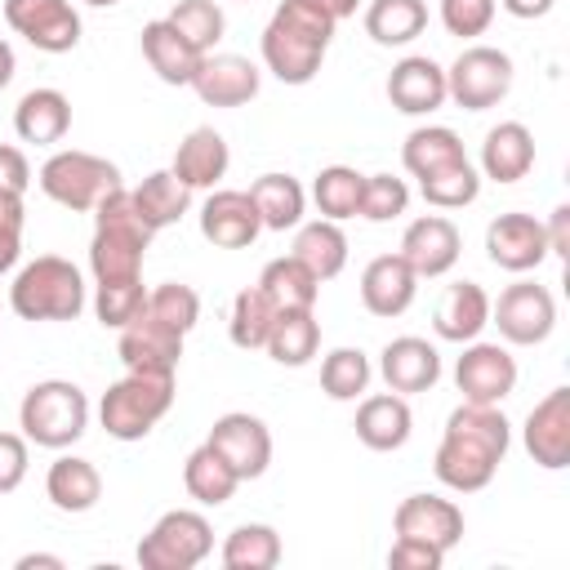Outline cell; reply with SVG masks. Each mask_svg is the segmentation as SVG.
Instances as JSON below:
<instances>
[{
	"mask_svg": "<svg viewBox=\"0 0 570 570\" xmlns=\"http://www.w3.org/2000/svg\"><path fill=\"white\" fill-rule=\"evenodd\" d=\"M512 58L494 45H468L450 67H445V98L463 111H490L508 98L512 89Z\"/></svg>",
	"mask_w": 570,
	"mask_h": 570,
	"instance_id": "9",
	"label": "cell"
},
{
	"mask_svg": "<svg viewBox=\"0 0 570 570\" xmlns=\"http://www.w3.org/2000/svg\"><path fill=\"white\" fill-rule=\"evenodd\" d=\"M174 405V374H125L98 401V423L116 441H142Z\"/></svg>",
	"mask_w": 570,
	"mask_h": 570,
	"instance_id": "6",
	"label": "cell"
},
{
	"mask_svg": "<svg viewBox=\"0 0 570 570\" xmlns=\"http://www.w3.org/2000/svg\"><path fill=\"white\" fill-rule=\"evenodd\" d=\"M272 321H276V303H272L258 285H249V289H240V294L232 298L227 334H232V343H236V347L258 352V347L267 343V334H272Z\"/></svg>",
	"mask_w": 570,
	"mask_h": 570,
	"instance_id": "42",
	"label": "cell"
},
{
	"mask_svg": "<svg viewBox=\"0 0 570 570\" xmlns=\"http://www.w3.org/2000/svg\"><path fill=\"white\" fill-rule=\"evenodd\" d=\"M379 374L387 392H401V396L432 392L441 379V352L419 334H401L379 352Z\"/></svg>",
	"mask_w": 570,
	"mask_h": 570,
	"instance_id": "21",
	"label": "cell"
},
{
	"mask_svg": "<svg viewBox=\"0 0 570 570\" xmlns=\"http://www.w3.org/2000/svg\"><path fill=\"white\" fill-rule=\"evenodd\" d=\"M22 196L18 191H0V272H9L22 254Z\"/></svg>",
	"mask_w": 570,
	"mask_h": 570,
	"instance_id": "49",
	"label": "cell"
},
{
	"mask_svg": "<svg viewBox=\"0 0 570 570\" xmlns=\"http://www.w3.org/2000/svg\"><path fill=\"white\" fill-rule=\"evenodd\" d=\"M142 58H147V67H151L165 85H191V76H196V67H200L205 53H196V49L174 31L169 18H156V22L142 27Z\"/></svg>",
	"mask_w": 570,
	"mask_h": 570,
	"instance_id": "31",
	"label": "cell"
},
{
	"mask_svg": "<svg viewBox=\"0 0 570 570\" xmlns=\"http://www.w3.org/2000/svg\"><path fill=\"white\" fill-rule=\"evenodd\" d=\"M490 321L512 347H534L557 330V298L539 281H512L499 303H490Z\"/></svg>",
	"mask_w": 570,
	"mask_h": 570,
	"instance_id": "10",
	"label": "cell"
},
{
	"mask_svg": "<svg viewBox=\"0 0 570 570\" xmlns=\"http://www.w3.org/2000/svg\"><path fill=\"white\" fill-rule=\"evenodd\" d=\"M13 71H18V58H13V45L0 36V89H9V80H13Z\"/></svg>",
	"mask_w": 570,
	"mask_h": 570,
	"instance_id": "56",
	"label": "cell"
},
{
	"mask_svg": "<svg viewBox=\"0 0 570 570\" xmlns=\"http://www.w3.org/2000/svg\"><path fill=\"white\" fill-rule=\"evenodd\" d=\"M263 352H267L276 365H289V370L307 365V361L321 352V321H316V307H285V312H276Z\"/></svg>",
	"mask_w": 570,
	"mask_h": 570,
	"instance_id": "29",
	"label": "cell"
},
{
	"mask_svg": "<svg viewBox=\"0 0 570 570\" xmlns=\"http://www.w3.org/2000/svg\"><path fill=\"white\" fill-rule=\"evenodd\" d=\"M218 557L227 570H272L281 561V534L263 521H245L223 539Z\"/></svg>",
	"mask_w": 570,
	"mask_h": 570,
	"instance_id": "39",
	"label": "cell"
},
{
	"mask_svg": "<svg viewBox=\"0 0 570 570\" xmlns=\"http://www.w3.org/2000/svg\"><path fill=\"white\" fill-rule=\"evenodd\" d=\"M490 325V294L476 281H454L441 289L436 312H432V330L445 343H472L481 338V330Z\"/></svg>",
	"mask_w": 570,
	"mask_h": 570,
	"instance_id": "24",
	"label": "cell"
},
{
	"mask_svg": "<svg viewBox=\"0 0 570 570\" xmlns=\"http://www.w3.org/2000/svg\"><path fill=\"white\" fill-rule=\"evenodd\" d=\"M4 22L40 53H71L80 45V13L71 0H4Z\"/></svg>",
	"mask_w": 570,
	"mask_h": 570,
	"instance_id": "11",
	"label": "cell"
},
{
	"mask_svg": "<svg viewBox=\"0 0 570 570\" xmlns=\"http://www.w3.org/2000/svg\"><path fill=\"white\" fill-rule=\"evenodd\" d=\"M392 530L401 539H423V543L450 552L463 543V508L454 499H441V494H410L396 503Z\"/></svg>",
	"mask_w": 570,
	"mask_h": 570,
	"instance_id": "18",
	"label": "cell"
},
{
	"mask_svg": "<svg viewBox=\"0 0 570 570\" xmlns=\"http://www.w3.org/2000/svg\"><path fill=\"white\" fill-rule=\"evenodd\" d=\"M419 294V276L401 254H379L361 272V303L370 316H401Z\"/></svg>",
	"mask_w": 570,
	"mask_h": 570,
	"instance_id": "23",
	"label": "cell"
},
{
	"mask_svg": "<svg viewBox=\"0 0 570 570\" xmlns=\"http://www.w3.org/2000/svg\"><path fill=\"white\" fill-rule=\"evenodd\" d=\"M151 236L156 232L134 209L129 187H116L111 196H102L94 205V240H89V272H94V281L98 285L102 281H138Z\"/></svg>",
	"mask_w": 570,
	"mask_h": 570,
	"instance_id": "3",
	"label": "cell"
},
{
	"mask_svg": "<svg viewBox=\"0 0 570 570\" xmlns=\"http://www.w3.org/2000/svg\"><path fill=\"white\" fill-rule=\"evenodd\" d=\"M396 254L414 267L419 281H432V276H445V272L459 263L463 236H459V227H454L445 214H423V218H414V223L405 227Z\"/></svg>",
	"mask_w": 570,
	"mask_h": 570,
	"instance_id": "17",
	"label": "cell"
},
{
	"mask_svg": "<svg viewBox=\"0 0 570 570\" xmlns=\"http://www.w3.org/2000/svg\"><path fill=\"white\" fill-rule=\"evenodd\" d=\"M321 13H330L334 22H343V18H352L356 13V0H312Z\"/></svg>",
	"mask_w": 570,
	"mask_h": 570,
	"instance_id": "55",
	"label": "cell"
},
{
	"mask_svg": "<svg viewBox=\"0 0 570 570\" xmlns=\"http://www.w3.org/2000/svg\"><path fill=\"white\" fill-rule=\"evenodd\" d=\"M18 428L27 441H36L45 450H67L89 428V396L71 379H40L22 392Z\"/></svg>",
	"mask_w": 570,
	"mask_h": 570,
	"instance_id": "5",
	"label": "cell"
},
{
	"mask_svg": "<svg viewBox=\"0 0 570 570\" xmlns=\"http://www.w3.org/2000/svg\"><path fill=\"white\" fill-rule=\"evenodd\" d=\"M334 27L338 22L312 0H281L263 27V67L281 85H307L330 53Z\"/></svg>",
	"mask_w": 570,
	"mask_h": 570,
	"instance_id": "2",
	"label": "cell"
},
{
	"mask_svg": "<svg viewBox=\"0 0 570 570\" xmlns=\"http://www.w3.org/2000/svg\"><path fill=\"white\" fill-rule=\"evenodd\" d=\"M419 191H423V200L432 209H463V205H472L481 196V169L463 156V160L441 165L428 178H419Z\"/></svg>",
	"mask_w": 570,
	"mask_h": 570,
	"instance_id": "41",
	"label": "cell"
},
{
	"mask_svg": "<svg viewBox=\"0 0 570 570\" xmlns=\"http://www.w3.org/2000/svg\"><path fill=\"white\" fill-rule=\"evenodd\" d=\"M214 552V525L205 512L174 508L165 512L138 543V566L142 570H196Z\"/></svg>",
	"mask_w": 570,
	"mask_h": 570,
	"instance_id": "8",
	"label": "cell"
},
{
	"mask_svg": "<svg viewBox=\"0 0 570 570\" xmlns=\"http://www.w3.org/2000/svg\"><path fill=\"white\" fill-rule=\"evenodd\" d=\"M85 4H94V9H111V4H120V0H85Z\"/></svg>",
	"mask_w": 570,
	"mask_h": 570,
	"instance_id": "58",
	"label": "cell"
},
{
	"mask_svg": "<svg viewBox=\"0 0 570 570\" xmlns=\"http://www.w3.org/2000/svg\"><path fill=\"white\" fill-rule=\"evenodd\" d=\"M205 441H209V445L232 463V472H236L240 481L263 476V472H267V463H272V432H267V423H263L258 414L232 410V414L214 419V428H209V436H205Z\"/></svg>",
	"mask_w": 570,
	"mask_h": 570,
	"instance_id": "14",
	"label": "cell"
},
{
	"mask_svg": "<svg viewBox=\"0 0 570 570\" xmlns=\"http://www.w3.org/2000/svg\"><path fill=\"white\" fill-rule=\"evenodd\" d=\"M370 356L361 347H334L321 361V392L330 401H356L370 387Z\"/></svg>",
	"mask_w": 570,
	"mask_h": 570,
	"instance_id": "43",
	"label": "cell"
},
{
	"mask_svg": "<svg viewBox=\"0 0 570 570\" xmlns=\"http://www.w3.org/2000/svg\"><path fill=\"white\" fill-rule=\"evenodd\" d=\"M258 289L276 303V312H285V307H316V298H321V281H316L294 254L272 258V263L258 272Z\"/></svg>",
	"mask_w": 570,
	"mask_h": 570,
	"instance_id": "37",
	"label": "cell"
},
{
	"mask_svg": "<svg viewBox=\"0 0 570 570\" xmlns=\"http://www.w3.org/2000/svg\"><path fill=\"white\" fill-rule=\"evenodd\" d=\"M263 85V71L240 53H205L191 89L205 107H245Z\"/></svg>",
	"mask_w": 570,
	"mask_h": 570,
	"instance_id": "20",
	"label": "cell"
},
{
	"mask_svg": "<svg viewBox=\"0 0 570 570\" xmlns=\"http://www.w3.org/2000/svg\"><path fill=\"white\" fill-rule=\"evenodd\" d=\"M147 307V289L142 276L138 281H102L94 294V316L102 330H125L129 321H138Z\"/></svg>",
	"mask_w": 570,
	"mask_h": 570,
	"instance_id": "45",
	"label": "cell"
},
{
	"mask_svg": "<svg viewBox=\"0 0 570 570\" xmlns=\"http://www.w3.org/2000/svg\"><path fill=\"white\" fill-rule=\"evenodd\" d=\"M468 151H463V138L454 134V129H445V125H419V129H410V138L401 142V165L414 174V178H428L432 169H441V165H454V160H463Z\"/></svg>",
	"mask_w": 570,
	"mask_h": 570,
	"instance_id": "38",
	"label": "cell"
},
{
	"mask_svg": "<svg viewBox=\"0 0 570 570\" xmlns=\"http://www.w3.org/2000/svg\"><path fill=\"white\" fill-rule=\"evenodd\" d=\"M405 205H410L405 178H396V174H365L361 209H356L361 218H370V223H392V218L405 214Z\"/></svg>",
	"mask_w": 570,
	"mask_h": 570,
	"instance_id": "47",
	"label": "cell"
},
{
	"mask_svg": "<svg viewBox=\"0 0 570 570\" xmlns=\"http://www.w3.org/2000/svg\"><path fill=\"white\" fill-rule=\"evenodd\" d=\"M263 232V218L249 200V191H236V187H214L200 205V236L218 249H245L254 245Z\"/></svg>",
	"mask_w": 570,
	"mask_h": 570,
	"instance_id": "19",
	"label": "cell"
},
{
	"mask_svg": "<svg viewBox=\"0 0 570 570\" xmlns=\"http://www.w3.org/2000/svg\"><path fill=\"white\" fill-rule=\"evenodd\" d=\"M494 9H499V0H441V27L459 40H472V36L490 31Z\"/></svg>",
	"mask_w": 570,
	"mask_h": 570,
	"instance_id": "48",
	"label": "cell"
},
{
	"mask_svg": "<svg viewBox=\"0 0 570 570\" xmlns=\"http://www.w3.org/2000/svg\"><path fill=\"white\" fill-rule=\"evenodd\" d=\"M499 4H503L512 18H521V22H534V18H548L557 0H499Z\"/></svg>",
	"mask_w": 570,
	"mask_h": 570,
	"instance_id": "54",
	"label": "cell"
},
{
	"mask_svg": "<svg viewBox=\"0 0 570 570\" xmlns=\"http://www.w3.org/2000/svg\"><path fill=\"white\" fill-rule=\"evenodd\" d=\"M116 187H125L120 183V169L107 156H94V151H80V147L53 151L40 165V191L49 200H58L62 209H76V214H89Z\"/></svg>",
	"mask_w": 570,
	"mask_h": 570,
	"instance_id": "7",
	"label": "cell"
},
{
	"mask_svg": "<svg viewBox=\"0 0 570 570\" xmlns=\"http://www.w3.org/2000/svg\"><path fill=\"white\" fill-rule=\"evenodd\" d=\"M183 485H187V494H191L200 508H223V503L236 494L240 476H236L232 463L205 441V445H196V450L187 454V463H183Z\"/></svg>",
	"mask_w": 570,
	"mask_h": 570,
	"instance_id": "34",
	"label": "cell"
},
{
	"mask_svg": "<svg viewBox=\"0 0 570 570\" xmlns=\"http://www.w3.org/2000/svg\"><path fill=\"white\" fill-rule=\"evenodd\" d=\"M428 27V4L423 0H370L365 9V36L383 49H401L419 40Z\"/></svg>",
	"mask_w": 570,
	"mask_h": 570,
	"instance_id": "35",
	"label": "cell"
},
{
	"mask_svg": "<svg viewBox=\"0 0 570 570\" xmlns=\"http://www.w3.org/2000/svg\"><path fill=\"white\" fill-rule=\"evenodd\" d=\"M227 165H232L227 138H223L218 129H209V125L191 129V134L178 142L174 160H169L174 178H178L183 187H191V191H205V187L214 191V187H218V178L227 174Z\"/></svg>",
	"mask_w": 570,
	"mask_h": 570,
	"instance_id": "25",
	"label": "cell"
},
{
	"mask_svg": "<svg viewBox=\"0 0 570 570\" xmlns=\"http://www.w3.org/2000/svg\"><path fill=\"white\" fill-rule=\"evenodd\" d=\"M9 307L22 321H76L85 312V276L71 258L40 254L13 276Z\"/></svg>",
	"mask_w": 570,
	"mask_h": 570,
	"instance_id": "4",
	"label": "cell"
},
{
	"mask_svg": "<svg viewBox=\"0 0 570 570\" xmlns=\"http://www.w3.org/2000/svg\"><path fill=\"white\" fill-rule=\"evenodd\" d=\"M249 200L263 218V232H289L303 223L307 209V191L294 174H258L249 183Z\"/></svg>",
	"mask_w": 570,
	"mask_h": 570,
	"instance_id": "32",
	"label": "cell"
},
{
	"mask_svg": "<svg viewBox=\"0 0 570 570\" xmlns=\"http://www.w3.org/2000/svg\"><path fill=\"white\" fill-rule=\"evenodd\" d=\"M169 22H174V31H178L196 53H214V45H218L223 31H227V18H223L218 0H178V4L169 9Z\"/></svg>",
	"mask_w": 570,
	"mask_h": 570,
	"instance_id": "44",
	"label": "cell"
},
{
	"mask_svg": "<svg viewBox=\"0 0 570 570\" xmlns=\"http://www.w3.org/2000/svg\"><path fill=\"white\" fill-rule=\"evenodd\" d=\"M441 561H445L441 548H432L423 539H401V534H396V543L387 552V566L392 570H441Z\"/></svg>",
	"mask_w": 570,
	"mask_h": 570,
	"instance_id": "51",
	"label": "cell"
},
{
	"mask_svg": "<svg viewBox=\"0 0 570 570\" xmlns=\"http://www.w3.org/2000/svg\"><path fill=\"white\" fill-rule=\"evenodd\" d=\"M454 387L463 392V401L499 405L517 387V356L503 343L472 338V343H463V356L454 361Z\"/></svg>",
	"mask_w": 570,
	"mask_h": 570,
	"instance_id": "12",
	"label": "cell"
},
{
	"mask_svg": "<svg viewBox=\"0 0 570 570\" xmlns=\"http://www.w3.org/2000/svg\"><path fill=\"white\" fill-rule=\"evenodd\" d=\"M129 196H134V209L142 214V223H147L151 232L178 223V218L187 214V205H191V187H183V183L174 178V169L147 174Z\"/></svg>",
	"mask_w": 570,
	"mask_h": 570,
	"instance_id": "36",
	"label": "cell"
},
{
	"mask_svg": "<svg viewBox=\"0 0 570 570\" xmlns=\"http://www.w3.org/2000/svg\"><path fill=\"white\" fill-rule=\"evenodd\" d=\"M543 236H548V258H566L570 254V205H557L548 214Z\"/></svg>",
	"mask_w": 570,
	"mask_h": 570,
	"instance_id": "53",
	"label": "cell"
},
{
	"mask_svg": "<svg viewBox=\"0 0 570 570\" xmlns=\"http://www.w3.org/2000/svg\"><path fill=\"white\" fill-rule=\"evenodd\" d=\"M142 312L156 316V321H165V325H174L178 334H191L196 321H200V294L191 285H183V281H165V285H156L147 294V307Z\"/></svg>",
	"mask_w": 570,
	"mask_h": 570,
	"instance_id": "46",
	"label": "cell"
},
{
	"mask_svg": "<svg viewBox=\"0 0 570 570\" xmlns=\"http://www.w3.org/2000/svg\"><path fill=\"white\" fill-rule=\"evenodd\" d=\"M36 566L62 570V557H49V552H27V557H18V570H36Z\"/></svg>",
	"mask_w": 570,
	"mask_h": 570,
	"instance_id": "57",
	"label": "cell"
},
{
	"mask_svg": "<svg viewBox=\"0 0 570 570\" xmlns=\"http://www.w3.org/2000/svg\"><path fill=\"white\" fill-rule=\"evenodd\" d=\"M27 436L22 432H0V494H13L27 481Z\"/></svg>",
	"mask_w": 570,
	"mask_h": 570,
	"instance_id": "50",
	"label": "cell"
},
{
	"mask_svg": "<svg viewBox=\"0 0 570 570\" xmlns=\"http://www.w3.org/2000/svg\"><path fill=\"white\" fill-rule=\"evenodd\" d=\"M31 187V165L22 156V147L13 142H0V191H27Z\"/></svg>",
	"mask_w": 570,
	"mask_h": 570,
	"instance_id": "52",
	"label": "cell"
},
{
	"mask_svg": "<svg viewBox=\"0 0 570 570\" xmlns=\"http://www.w3.org/2000/svg\"><path fill=\"white\" fill-rule=\"evenodd\" d=\"M361 187H365V174L352 169V165H325L316 178H312V200L321 209V218H356L361 209Z\"/></svg>",
	"mask_w": 570,
	"mask_h": 570,
	"instance_id": "40",
	"label": "cell"
},
{
	"mask_svg": "<svg viewBox=\"0 0 570 570\" xmlns=\"http://www.w3.org/2000/svg\"><path fill=\"white\" fill-rule=\"evenodd\" d=\"M45 494L58 512H89L102 499V476L80 454H58L45 472Z\"/></svg>",
	"mask_w": 570,
	"mask_h": 570,
	"instance_id": "30",
	"label": "cell"
},
{
	"mask_svg": "<svg viewBox=\"0 0 570 570\" xmlns=\"http://www.w3.org/2000/svg\"><path fill=\"white\" fill-rule=\"evenodd\" d=\"M316 281H334L343 267H347V236L334 218H312V223H298V236H294V249H289Z\"/></svg>",
	"mask_w": 570,
	"mask_h": 570,
	"instance_id": "33",
	"label": "cell"
},
{
	"mask_svg": "<svg viewBox=\"0 0 570 570\" xmlns=\"http://www.w3.org/2000/svg\"><path fill=\"white\" fill-rule=\"evenodd\" d=\"M508 445H512V423L503 419V410L463 401L445 419L432 472H436V481L445 490L476 494V490H485L494 481L499 463L508 459Z\"/></svg>",
	"mask_w": 570,
	"mask_h": 570,
	"instance_id": "1",
	"label": "cell"
},
{
	"mask_svg": "<svg viewBox=\"0 0 570 570\" xmlns=\"http://www.w3.org/2000/svg\"><path fill=\"white\" fill-rule=\"evenodd\" d=\"M352 428H356V441L365 450L387 454V450H401L410 441L414 414H410V405H405L401 392H379V396H365L356 405V423Z\"/></svg>",
	"mask_w": 570,
	"mask_h": 570,
	"instance_id": "26",
	"label": "cell"
},
{
	"mask_svg": "<svg viewBox=\"0 0 570 570\" xmlns=\"http://www.w3.org/2000/svg\"><path fill=\"white\" fill-rule=\"evenodd\" d=\"M485 258L512 276L521 272H534L543 258H548V236H543V223L534 214H521V209H508L499 218H490L485 227Z\"/></svg>",
	"mask_w": 570,
	"mask_h": 570,
	"instance_id": "13",
	"label": "cell"
},
{
	"mask_svg": "<svg viewBox=\"0 0 570 570\" xmlns=\"http://www.w3.org/2000/svg\"><path fill=\"white\" fill-rule=\"evenodd\" d=\"M534 169V134L521 120H499L485 129L481 142V178L490 183H521Z\"/></svg>",
	"mask_w": 570,
	"mask_h": 570,
	"instance_id": "27",
	"label": "cell"
},
{
	"mask_svg": "<svg viewBox=\"0 0 570 570\" xmlns=\"http://www.w3.org/2000/svg\"><path fill=\"white\" fill-rule=\"evenodd\" d=\"M13 129H18L22 142H36V147L62 142L67 129H71V102H67V94L62 89H49V85L27 89L18 98V107H13Z\"/></svg>",
	"mask_w": 570,
	"mask_h": 570,
	"instance_id": "28",
	"label": "cell"
},
{
	"mask_svg": "<svg viewBox=\"0 0 570 570\" xmlns=\"http://www.w3.org/2000/svg\"><path fill=\"white\" fill-rule=\"evenodd\" d=\"M521 441H525V454L548 472H561L570 463V387H552L525 414Z\"/></svg>",
	"mask_w": 570,
	"mask_h": 570,
	"instance_id": "16",
	"label": "cell"
},
{
	"mask_svg": "<svg viewBox=\"0 0 570 570\" xmlns=\"http://www.w3.org/2000/svg\"><path fill=\"white\" fill-rule=\"evenodd\" d=\"M183 338H187V334H178L174 325H165V321H156V316L142 312L138 321H129V325L120 330L116 356H120L125 370H134V374H174L178 361H183Z\"/></svg>",
	"mask_w": 570,
	"mask_h": 570,
	"instance_id": "15",
	"label": "cell"
},
{
	"mask_svg": "<svg viewBox=\"0 0 570 570\" xmlns=\"http://www.w3.org/2000/svg\"><path fill=\"white\" fill-rule=\"evenodd\" d=\"M387 102L401 116H432L445 107V67L428 53H410L387 71Z\"/></svg>",
	"mask_w": 570,
	"mask_h": 570,
	"instance_id": "22",
	"label": "cell"
}]
</instances>
